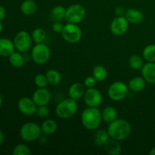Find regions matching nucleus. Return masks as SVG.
<instances>
[{"label": "nucleus", "mask_w": 155, "mask_h": 155, "mask_svg": "<svg viewBox=\"0 0 155 155\" xmlns=\"http://www.w3.org/2000/svg\"><path fill=\"white\" fill-rule=\"evenodd\" d=\"M107 130L110 138L118 141H123L129 137L131 133L132 127L126 120L117 118L109 124Z\"/></svg>", "instance_id": "1"}, {"label": "nucleus", "mask_w": 155, "mask_h": 155, "mask_svg": "<svg viewBox=\"0 0 155 155\" xmlns=\"http://www.w3.org/2000/svg\"><path fill=\"white\" fill-rule=\"evenodd\" d=\"M101 112L98 107H88L81 114L82 124L87 130H96L101 124Z\"/></svg>", "instance_id": "2"}, {"label": "nucleus", "mask_w": 155, "mask_h": 155, "mask_svg": "<svg viewBox=\"0 0 155 155\" xmlns=\"http://www.w3.org/2000/svg\"><path fill=\"white\" fill-rule=\"evenodd\" d=\"M78 104L77 100L73 98H65L58 104L55 112L57 116L62 120L70 119L77 114Z\"/></svg>", "instance_id": "3"}, {"label": "nucleus", "mask_w": 155, "mask_h": 155, "mask_svg": "<svg viewBox=\"0 0 155 155\" xmlns=\"http://www.w3.org/2000/svg\"><path fill=\"white\" fill-rule=\"evenodd\" d=\"M41 127L34 122H27L21 127L20 136L26 142H34L38 140L42 135Z\"/></svg>", "instance_id": "4"}, {"label": "nucleus", "mask_w": 155, "mask_h": 155, "mask_svg": "<svg viewBox=\"0 0 155 155\" xmlns=\"http://www.w3.org/2000/svg\"><path fill=\"white\" fill-rule=\"evenodd\" d=\"M51 51L48 45L42 43H37L33 47L30 53V57L33 62L37 64H43L50 58Z\"/></svg>", "instance_id": "5"}, {"label": "nucleus", "mask_w": 155, "mask_h": 155, "mask_svg": "<svg viewBox=\"0 0 155 155\" xmlns=\"http://www.w3.org/2000/svg\"><path fill=\"white\" fill-rule=\"evenodd\" d=\"M86 10L83 5L80 4H74L66 9L64 20L68 23L79 24L85 18Z\"/></svg>", "instance_id": "6"}, {"label": "nucleus", "mask_w": 155, "mask_h": 155, "mask_svg": "<svg viewBox=\"0 0 155 155\" xmlns=\"http://www.w3.org/2000/svg\"><path fill=\"white\" fill-rule=\"evenodd\" d=\"M61 36L66 42L71 44H76L82 39V30L77 24L68 23L64 25Z\"/></svg>", "instance_id": "7"}, {"label": "nucleus", "mask_w": 155, "mask_h": 155, "mask_svg": "<svg viewBox=\"0 0 155 155\" xmlns=\"http://www.w3.org/2000/svg\"><path fill=\"white\" fill-rule=\"evenodd\" d=\"M129 93V87L122 81H117L112 83L107 89L109 98L115 101H120L127 98Z\"/></svg>", "instance_id": "8"}, {"label": "nucleus", "mask_w": 155, "mask_h": 155, "mask_svg": "<svg viewBox=\"0 0 155 155\" xmlns=\"http://www.w3.org/2000/svg\"><path fill=\"white\" fill-rule=\"evenodd\" d=\"M31 35L29 34L28 32L22 31L18 32L15 36L14 44L15 48L21 53H26L30 49L32 45Z\"/></svg>", "instance_id": "9"}, {"label": "nucleus", "mask_w": 155, "mask_h": 155, "mask_svg": "<svg viewBox=\"0 0 155 155\" xmlns=\"http://www.w3.org/2000/svg\"><path fill=\"white\" fill-rule=\"evenodd\" d=\"M83 101L88 107H98L102 102L103 97L101 92L95 88H87L86 89Z\"/></svg>", "instance_id": "10"}, {"label": "nucleus", "mask_w": 155, "mask_h": 155, "mask_svg": "<svg viewBox=\"0 0 155 155\" xmlns=\"http://www.w3.org/2000/svg\"><path fill=\"white\" fill-rule=\"evenodd\" d=\"M129 21L125 16H117L113 19L110 24V31L114 36H122L128 30Z\"/></svg>", "instance_id": "11"}, {"label": "nucleus", "mask_w": 155, "mask_h": 155, "mask_svg": "<svg viewBox=\"0 0 155 155\" xmlns=\"http://www.w3.org/2000/svg\"><path fill=\"white\" fill-rule=\"evenodd\" d=\"M18 107L20 111L26 116H32L35 114L37 109V105L33 98L24 97L18 101Z\"/></svg>", "instance_id": "12"}, {"label": "nucleus", "mask_w": 155, "mask_h": 155, "mask_svg": "<svg viewBox=\"0 0 155 155\" xmlns=\"http://www.w3.org/2000/svg\"><path fill=\"white\" fill-rule=\"evenodd\" d=\"M32 98L37 106L47 105L51 99V93L46 87L39 88L33 92Z\"/></svg>", "instance_id": "13"}, {"label": "nucleus", "mask_w": 155, "mask_h": 155, "mask_svg": "<svg viewBox=\"0 0 155 155\" xmlns=\"http://www.w3.org/2000/svg\"><path fill=\"white\" fill-rule=\"evenodd\" d=\"M141 71L146 83L155 84V62H148L143 64Z\"/></svg>", "instance_id": "14"}, {"label": "nucleus", "mask_w": 155, "mask_h": 155, "mask_svg": "<svg viewBox=\"0 0 155 155\" xmlns=\"http://www.w3.org/2000/svg\"><path fill=\"white\" fill-rule=\"evenodd\" d=\"M86 89V86H84L83 83H79V82L73 83L68 89L69 98L77 100V101L78 99H80L84 95Z\"/></svg>", "instance_id": "15"}, {"label": "nucleus", "mask_w": 155, "mask_h": 155, "mask_svg": "<svg viewBox=\"0 0 155 155\" xmlns=\"http://www.w3.org/2000/svg\"><path fill=\"white\" fill-rule=\"evenodd\" d=\"M125 18L129 23L133 24H140L144 19V15L140 10L136 8H129L125 12Z\"/></svg>", "instance_id": "16"}, {"label": "nucleus", "mask_w": 155, "mask_h": 155, "mask_svg": "<svg viewBox=\"0 0 155 155\" xmlns=\"http://www.w3.org/2000/svg\"><path fill=\"white\" fill-rule=\"evenodd\" d=\"M14 42L7 38L0 39V55L3 57H9L15 51Z\"/></svg>", "instance_id": "17"}, {"label": "nucleus", "mask_w": 155, "mask_h": 155, "mask_svg": "<svg viewBox=\"0 0 155 155\" xmlns=\"http://www.w3.org/2000/svg\"><path fill=\"white\" fill-rule=\"evenodd\" d=\"M104 148L106 152L110 155H119L122 151V147L119 143V141L112 138L105 142Z\"/></svg>", "instance_id": "18"}, {"label": "nucleus", "mask_w": 155, "mask_h": 155, "mask_svg": "<svg viewBox=\"0 0 155 155\" xmlns=\"http://www.w3.org/2000/svg\"><path fill=\"white\" fill-rule=\"evenodd\" d=\"M146 86V81L142 77L132 78L128 83L129 89L134 92H142Z\"/></svg>", "instance_id": "19"}, {"label": "nucleus", "mask_w": 155, "mask_h": 155, "mask_svg": "<svg viewBox=\"0 0 155 155\" xmlns=\"http://www.w3.org/2000/svg\"><path fill=\"white\" fill-rule=\"evenodd\" d=\"M41 130L42 133L46 136L52 135L57 131L58 124L55 120L52 119H46L41 124Z\"/></svg>", "instance_id": "20"}, {"label": "nucleus", "mask_w": 155, "mask_h": 155, "mask_svg": "<svg viewBox=\"0 0 155 155\" xmlns=\"http://www.w3.org/2000/svg\"><path fill=\"white\" fill-rule=\"evenodd\" d=\"M101 117L104 122L110 124L117 118V111L112 106H107L103 109L101 112Z\"/></svg>", "instance_id": "21"}, {"label": "nucleus", "mask_w": 155, "mask_h": 155, "mask_svg": "<svg viewBox=\"0 0 155 155\" xmlns=\"http://www.w3.org/2000/svg\"><path fill=\"white\" fill-rule=\"evenodd\" d=\"M37 5L33 0H25L21 5V11L24 15L30 16L36 12Z\"/></svg>", "instance_id": "22"}, {"label": "nucleus", "mask_w": 155, "mask_h": 155, "mask_svg": "<svg viewBox=\"0 0 155 155\" xmlns=\"http://www.w3.org/2000/svg\"><path fill=\"white\" fill-rule=\"evenodd\" d=\"M110 138L107 130H99L95 132L94 135V143L97 146H104L105 142Z\"/></svg>", "instance_id": "23"}, {"label": "nucleus", "mask_w": 155, "mask_h": 155, "mask_svg": "<svg viewBox=\"0 0 155 155\" xmlns=\"http://www.w3.org/2000/svg\"><path fill=\"white\" fill-rule=\"evenodd\" d=\"M9 62L15 68H21L24 66L25 63V58L24 54L20 51H14L10 56H9Z\"/></svg>", "instance_id": "24"}, {"label": "nucleus", "mask_w": 155, "mask_h": 155, "mask_svg": "<svg viewBox=\"0 0 155 155\" xmlns=\"http://www.w3.org/2000/svg\"><path fill=\"white\" fill-rule=\"evenodd\" d=\"M45 76L48 80V83L51 86H56L61 83V76L58 71L54 69H50L45 73Z\"/></svg>", "instance_id": "25"}, {"label": "nucleus", "mask_w": 155, "mask_h": 155, "mask_svg": "<svg viewBox=\"0 0 155 155\" xmlns=\"http://www.w3.org/2000/svg\"><path fill=\"white\" fill-rule=\"evenodd\" d=\"M92 76L95 77L97 82H102L106 80L107 77V69L102 65H96L94 67L93 71H92Z\"/></svg>", "instance_id": "26"}, {"label": "nucleus", "mask_w": 155, "mask_h": 155, "mask_svg": "<svg viewBox=\"0 0 155 155\" xmlns=\"http://www.w3.org/2000/svg\"><path fill=\"white\" fill-rule=\"evenodd\" d=\"M142 55L148 62H155V44L147 45L143 50Z\"/></svg>", "instance_id": "27"}, {"label": "nucleus", "mask_w": 155, "mask_h": 155, "mask_svg": "<svg viewBox=\"0 0 155 155\" xmlns=\"http://www.w3.org/2000/svg\"><path fill=\"white\" fill-rule=\"evenodd\" d=\"M32 40L36 44L42 43L46 38V33L42 28H36L31 33Z\"/></svg>", "instance_id": "28"}, {"label": "nucleus", "mask_w": 155, "mask_h": 155, "mask_svg": "<svg viewBox=\"0 0 155 155\" xmlns=\"http://www.w3.org/2000/svg\"><path fill=\"white\" fill-rule=\"evenodd\" d=\"M129 64L132 69L135 70V71H139V70L142 69V66H143V60L138 54H133L129 58Z\"/></svg>", "instance_id": "29"}, {"label": "nucleus", "mask_w": 155, "mask_h": 155, "mask_svg": "<svg viewBox=\"0 0 155 155\" xmlns=\"http://www.w3.org/2000/svg\"><path fill=\"white\" fill-rule=\"evenodd\" d=\"M66 9L62 5H56L51 9V15L52 18L55 21H59L61 20L64 19L65 14H66Z\"/></svg>", "instance_id": "30"}, {"label": "nucleus", "mask_w": 155, "mask_h": 155, "mask_svg": "<svg viewBox=\"0 0 155 155\" xmlns=\"http://www.w3.org/2000/svg\"><path fill=\"white\" fill-rule=\"evenodd\" d=\"M31 151L30 148L24 144H19L16 145L13 150L14 155H30Z\"/></svg>", "instance_id": "31"}, {"label": "nucleus", "mask_w": 155, "mask_h": 155, "mask_svg": "<svg viewBox=\"0 0 155 155\" xmlns=\"http://www.w3.org/2000/svg\"><path fill=\"white\" fill-rule=\"evenodd\" d=\"M34 83L38 88L46 87L48 84L46 76L45 74H39L35 77Z\"/></svg>", "instance_id": "32"}, {"label": "nucleus", "mask_w": 155, "mask_h": 155, "mask_svg": "<svg viewBox=\"0 0 155 155\" xmlns=\"http://www.w3.org/2000/svg\"><path fill=\"white\" fill-rule=\"evenodd\" d=\"M50 110L47 105L37 106L36 114L41 118H46L49 115Z\"/></svg>", "instance_id": "33"}, {"label": "nucleus", "mask_w": 155, "mask_h": 155, "mask_svg": "<svg viewBox=\"0 0 155 155\" xmlns=\"http://www.w3.org/2000/svg\"><path fill=\"white\" fill-rule=\"evenodd\" d=\"M97 80H95V77L92 76V77H87L84 80V86H86V88H92L96 85Z\"/></svg>", "instance_id": "34"}, {"label": "nucleus", "mask_w": 155, "mask_h": 155, "mask_svg": "<svg viewBox=\"0 0 155 155\" xmlns=\"http://www.w3.org/2000/svg\"><path fill=\"white\" fill-rule=\"evenodd\" d=\"M64 25L60 22V21H56L55 23H54L52 25V30H54L55 33H61L62 30H63Z\"/></svg>", "instance_id": "35"}, {"label": "nucleus", "mask_w": 155, "mask_h": 155, "mask_svg": "<svg viewBox=\"0 0 155 155\" xmlns=\"http://www.w3.org/2000/svg\"><path fill=\"white\" fill-rule=\"evenodd\" d=\"M126 11L122 7H117L115 10V15L116 16H124Z\"/></svg>", "instance_id": "36"}, {"label": "nucleus", "mask_w": 155, "mask_h": 155, "mask_svg": "<svg viewBox=\"0 0 155 155\" xmlns=\"http://www.w3.org/2000/svg\"><path fill=\"white\" fill-rule=\"evenodd\" d=\"M5 15H6V12H5V9L3 6L0 5V21L4 19L5 18Z\"/></svg>", "instance_id": "37"}, {"label": "nucleus", "mask_w": 155, "mask_h": 155, "mask_svg": "<svg viewBox=\"0 0 155 155\" xmlns=\"http://www.w3.org/2000/svg\"><path fill=\"white\" fill-rule=\"evenodd\" d=\"M46 135H41V136L39 137V139H38V140H39V142H40V143H42V144H45L47 142H48V139H47Z\"/></svg>", "instance_id": "38"}, {"label": "nucleus", "mask_w": 155, "mask_h": 155, "mask_svg": "<svg viewBox=\"0 0 155 155\" xmlns=\"http://www.w3.org/2000/svg\"><path fill=\"white\" fill-rule=\"evenodd\" d=\"M5 140V136H4V133H2V131L0 130V146L3 144Z\"/></svg>", "instance_id": "39"}, {"label": "nucleus", "mask_w": 155, "mask_h": 155, "mask_svg": "<svg viewBox=\"0 0 155 155\" xmlns=\"http://www.w3.org/2000/svg\"><path fill=\"white\" fill-rule=\"evenodd\" d=\"M149 154L150 155H155V147L151 148V151H149Z\"/></svg>", "instance_id": "40"}, {"label": "nucleus", "mask_w": 155, "mask_h": 155, "mask_svg": "<svg viewBox=\"0 0 155 155\" xmlns=\"http://www.w3.org/2000/svg\"><path fill=\"white\" fill-rule=\"evenodd\" d=\"M2 28H3L2 24V22L0 21V33H1V32L2 31Z\"/></svg>", "instance_id": "41"}, {"label": "nucleus", "mask_w": 155, "mask_h": 155, "mask_svg": "<svg viewBox=\"0 0 155 155\" xmlns=\"http://www.w3.org/2000/svg\"><path fill=\"white\" fill-rule=\"evenodd\" d=\"M2 98L1 95H0V107H1L2 106Z\"/></svg>", "instance_id": "42"}]
</instances>
